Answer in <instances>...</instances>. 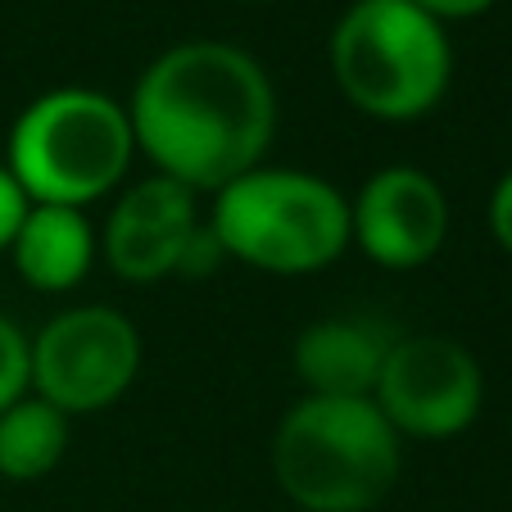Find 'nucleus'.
Listing matches in <instances>:
<instances>
[{
  "instance_id": "obj_1",
  "label": "nucleus",
  "mask_w": 512,
  "mask_h": 512,
  "mask_svg": "<svg viewBox=\"0 0 512 512\" xmlns=\"http://www.w3.org/2000/svg\"><path fill=\"white\" fill-rule=\"evenodd\" d=\"M136 150L186 191H223L259 168L277 132V91L254 55L227 41H182L136 78Z\"/></svg>"
},
{
  "instance_id": "obj_2",
  "label": "nucleus",
  "mask_w": 512,
  "mask_h": 512,
  "mask_svg": "<svg viewBox=\"0 0 512 512\" xmlns=\"http://www.w3.org/2000/svg\"><path fill=\"white\" fill-rule=\"evenodd\" d=\"M272 472L304 512H372L399 481V431L372 399L309 395L272 435Z\"/></svg>"
},
{
  "instance_id": "obj_3",
  "label": "nucleus",
  "mask_w": 512,
  "mask_h": 512,
  "mask_svg": "<svg viewBox=\"0 0 512 512\" xmlns=\"http://www.w3.org/2000/svg\"><path fill=\"white\" fill-rule=\"evenodd\" d=\"M331 73L368 118L413 123L449 91L454 55L445 23L408 0H354L331 32Z\"/></svg>"
},
{
  "instance_id": "obj_4",
  "label": "nucleus",
  "mask_w": 512,
  "mask_h": 512,
  "mask_svg": "<svg viewBox=\"0 0 512 512\" xmlns=\"http://www.w3.org/2000/svg\"><path fill=\"white\" fill-rule=\"evenodd\" d=\"M136 136L127 105L91 87L37 96L10 132V168L32 204H82L109 195L132 164Z\"/></svg>"
},
{
  "instance_id": "obj_5",
  "label": "nucleus",
  "mask_w": 512,
  "mask_h": 512,
  "mask_svg": "<svg viewBox=\"0 0 512 512\" xmlns=\"http://www.w3.org/2000/svg\"><path fill=\"white\" fill-rule=\"evenodd\" d=\"M213 236L227 259L300 277L336 263L349 245V204L331 182L295 168H250L213 200Z\"/></svg>"
},
{
  "instance_id": "obj_6",
  "label": "nucleus",
  "mask_w": 512,
  "mask_h": 512,
  "mask_svg": "<svg viewBox=\"0 0 512 512\" xmlns=\"http://www.w3.org/2000/svg\"><path fill=\"white\" fill-rule=\"evenodd\" d=\"M141 368V336L118 309L82 304L32 340V390L59 413H100L118 404Z\"/></svg>"
},
{
  "instance_id": "obj_7",
  "label": "nucleus",
  "mask_w": 512,
  "mask_h": 512,
  "mask_svg": "<svg viewBox=\"0 0 512 512\" xmlns=\"http://www.w3.org/2000/svg\"><path fill=\"white\" fill-rule=\"evenodd\" d=\"M485 399L481 363L458 340L404 336L381 363L372 404L399 435L413 440H454L476 422Z\"/></svg>"
},
{
  "instance_id": "obj_8",
  "label": "nucleus",
  "mask_w": 512,
  "mask_h": 512,
  "mask_svg": "<svg viewBox=\"0 0 512 512\" xmlns=\"http://www.w3.org/2000/svg\"><path fill=\"white\" fill-rule=\"evenodd\" d=\"M449 236V200L431 173L413 164H390L368 177L349 204V241L363 245L381 268H422Z\"/></svg>"
},
{
  "instance_id": "obj_9",
  "label": "nucleus",
  "mask_w": 512,
  "mask_h": 512,
  "mask_svg": "<svg viewBox=\"0 0 512 512\" xmlns=\"http://www.w3.org/2000/svg\"><path fill=\"white\" fill-rule=\"evenodd\" d=\"M195 227V191L155 173L118 195L105 223V259L123 281H159L177 272Z\"/></svg>"
},
{
  "instance_id": "obj_10",
  "label": "nucleus",
  "mask_w": 512,
  "mask_h": 512,
  "mask_svg": "<svg viewBox=\"0 0 512 512\" xmlns=\"http://www.w3.org/2000/svg\"><path fill=\"white\" fill-rule=\"evenodd\" d=\"M395 331L377 318H327L295 340V372L322 399H372Z\"/></svg>"
},
{
  "instance_id": "obj_11",
  "label": "nucleus",
  "mask_w": 512,
  "mask_h": 512,
  "mask_svg": "<svg viewBox=\"0 0 512 512\" xmlns=\"http://www.w3.org/2000/svg\"><path fill=\"white\" fill-rule=\"evenodd\" d=\"M10 254L32 290H73L96 263V232L82 209L32 204L10 241Z\"/></svg>"
},
{
  "instance_id": "obj_12",
  "label": "nucleus",
  "mask_w": 512,
  "mask_h": 512,
  "mask_svg": "<svg viewBox=\"0 0 512 512\" xmlns=\"http://www.w3.org/2000/svg\"><path fill=\"white\" fill-rule=\"evenodd\" d=\"M68 454V413L37 395H23L0 413V476L5 481H41Z\"/></svg>"
},
{
  "instance_id": "obj_13",
  "label": "nucleus",
  "mask_w": 512,
  "mask_h": 512,
  "mask_svg": "<svg viewBox=\"0 0 512 512\" xmlns=\"http://www.w3.org/2000/svg\"><path fill=\"white\" fill-rule=\"evenodd\" d=\"M32 390V340L0 313V413Z\"/></svg>"
},
{
  "instance_id": "obj_14",
  "label": "nucleus",
  "mask_w": 512,
  "mask_h": 512,
  "mask_svg": "<svg viewBox=\"0 0 512 512\" xmlns=\"http://www.w3.org/2000/svg\"><path fill=\"white\" fill-rule=\"evenodd\" d=\"M227 259V250H223V241L213 236V227L209 223H200L191 232V241H186V250H182V263H177V272L182 277H209L218 263Z\"/></svg>"
},
{
  "instance_id": "obj_15",
  "label": "nucleus",
  "mask_w": 512,
  "mask_h": 512,
  "mask_svg": "<svg viewBox=\"0 0 512 512\" xmlns=\"http://www.w3.org/2000/svg\"><path fill=\"white\" fill-rule=\"evenodd\" d=\"M28 209H32L28 191L19 186V177H14L10 168L0 164V250H10V241H14V232L23 227Z\"/></svg>"
},
{
  "instance_id": "obj_16",
  "label": "nucleus",
  "mask_w": 512,
  "mask_h": 512,
  "mask_svg": "<svg viewBox=\"0 0 512 512\" xmlns=\"http://www.w3.org/2000/svg\"><path fill=\"white\" fill-rule=\"evenodd\" d=\"M490 232H494V241L512 254V173H503L490 195Z\"/></svg>"
},
{
  "instance_id": "obj_17",
  "label": "nucleus",
  "mask_w": 512,
  "mask_h": 512,
  "mask_svg": "<svg viewBox=\"0 0 512 512\" xmlns=\"http://www.w3.org/2000/svg\"><path fill=\"white\" fill-rule=\"evenodd\" d=\"M408 5H417L422 14H431L435 23H449V19H476V14L490 10L494 0H408Z\"/></svg>"
}]
</instances>
